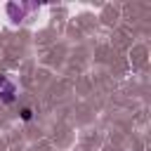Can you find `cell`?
<instances>
[{
    "label": "cell",
    "mask_w": 151,
    "mask_h": 151,
    "mask_svg": "<svg viewBox=\"0 0 151 151\" xmlns=\"http://www.w3.org/2000/svg\"><path fill=\"white\" fill-rule=\"evenodd\" d=\"M31 116H33L31 109H24V111H21V118H24V120H31Z\"/></svg>",
    "instance_id": "2"
},
{
    "label": "cell",
    "mask_w": 151,
    "mask_h": 151,
    "mask_svg": "<svg viewBox=\"0 0 151 151\" xmlns=\"http://www.w3.org/2000/svg\"><path fill=\"white\" fill-rule=\"evenodd\" d=\"M14 94H17L14 85H12L7 78H0V99H2L5 104H9V101H14Z\"/></svg>",
    "instance_id": "1"
}]
</instances>
